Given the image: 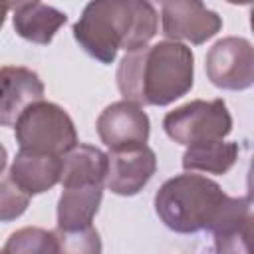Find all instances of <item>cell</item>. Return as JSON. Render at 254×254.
Listing matches in <instances>:
<instances>
[{
	"label": "cell",
	"mask_w": 254,
	"mask_h": 254,
	"mask_svg": "<svg viewBox=\"0 0 254 254\" xmlns=\"http://www.w3.org/2000/svg\"><path fill=\"white\" fill-rule=\"evenodd\" d=\"M123 99L137 105H169L187 95L194 83V56L181 42L163 40L127 52L117 65Z\"/></svg>",
	"instance_id": "obj_1"
},
{
	"label": "cell",
	"mask_w": 254,
	"mask_h": 254,
	"mask_svg": "<svg viewBox=\"0 0 254 254\" xmlns=\"http://www.w3.org/2000/svg\"><path fill=\"white\" fill-rule=\"evenodd\" d=\"M157 26V10L147 0H95L83 8L71 34L91 58L113 64L119 50L145 48Z\"/></svg>",
	"instance_id": "obj_2"
},
{
	"label": "cell",
	"mask_w": 254,
	"mask_h": 254,
	"mask_svg": "<svg viewBox=\"0 0 254 254\" xmlns=\"http://www.w3.org/2000/svg\"><path fill=\"white\" fill-rule=\"evenodd\" d=\"M228 202L230 196L212 179L183 173L161 185L155 194V212L173 232H212Z\"/></svg>",
	"instance_id": "obj_3"
},
{
	"label": "cell",
	"mask_w": 254,
	"mask_h": 254,
	"mask_svg": "<svg viewBox=\"0 0 254 254\" xmlns=\"http://www.w3.org/2000/svg\"><path fill=\"white\" fill-rule=\"evenodd\" d=\"M20 151L64 157L77 145V131L69 113L52 101L30 105L14 125Z\"/></svg>",
	"instance_id": "obj_4"
},
{
	"label": "cell",
	"mask_w": 254,
	"mask_h": 254,
	"mask_svg": "<svg viewBox=\"0 0 254 254\" xmlns=\"http://www.w3.org/2000/svg\"><path fill=\"white\" fill-rule=\"evenodd\" d=\"M163 129L185 147L204 141H220L232 131V117L222 99H192L175 107L163 119Z\"/></svg>",
	"instance_id": "obj_5"
},
{
	"label": "cell",
	"mask_w": 254,
	"mask_h": 254,
	"mask_svg": "<svg viewBox=\"0 0 254 254\" xmlns=\"http://www.w3.org/2000/svg\"><path fill=\"white\" fill-rule=\"evenodd\" d=\"M204 69L212 85L230 91L248 89L254 83V50L246 38L226 36L212 44L204 58Z\"/></svg>",
	"instance_id": "obj_6"
},
{
	"label": "cell",
	"mask_w": 254,
	"mask_h": 254,
	"mask_svg": "<svg viewBox=\"0 0 254 254\" xmlns=\"http://www.w3.org/2000/svg\"><path fill=\"white\" fill-rule=\"evenodd\" d=\"M163 34L171 42H190L194 46L204 44L222 30V18L194 0H171L161 4Z\"/></svg>",
	"instance_id": "obj_7"
},
{
	"label": "cell",
	"mask_w": 254,
	"mask_h": 254,
	"mask_svg": "<svg viewBox=\"0 0 254 254\" xmlns=\"http://www.w3.org/2000/svg\"><path fill=\"white\" fill-rule=\"evenodd\" d=\"M95 129L101 143H105L109 151H117L147 145L151 123L141 105L121 99L107 105L99 113Z\"/></svg>",
	"instance_id": "obj_8"
},
{
	"label": "cell",
	"mask_w": 254,
	"mask_h": 254,
	"mask_svg": "<svg viewBox=\"0 0 254 254\" xmlns=\"http://www.w3.org/2000/svg\"><path fill=\"white\" fill-rule=\"evenodd\" d=\"M157 171L155 151L147 145L107 153L105 187L119 196H135Z\"/></svg>",
	"instance_id": "obj_9"
},
{
	"label": "cell",
	"mask_w": 254,
	"mask_h": 254,
	"mask_svg": "<svg viewBox=\"0 0 254 254\" xmlns=\"http://www.w3.org/2000/svg\"><path fill=\"white\" fill-rule=\"evenodd\" d=\"M44 81L34 69L24 65L0 67V125H16L30 105L44 99Z\"/></svg>",
	"instance_id": "obj_10"
},
{
	"label": "cell",
	"mask_w": 254,
	"mask_h": 254,
	"mask_svg": "<svg viewBox=\"0 0 254 254\" xmlns=\"http://www.w3.org/2000/svg\"><path fill=\"white\" fill-rule=\"evenodd\" d=\"M10 10H14L12 22L16 34L40 46H48L58 30L67 22L65 12L44 2H16L10 4Z\"/></svg>",
	"instance_id": "obj_11"
},
{
	"label": "cell",
	"mask_w": 254,
	"mask_h": 254,
	"mask_svg": "<svg viewBox=\"0 0 254 254\" xmlns=\"http://www.w3.org/2000/svg\"><path fill=\"white\" fill-rule=\"evenodd\" d=\"M60 175L62 157L38 155L30 151H18L10 167V177L30 196L46 192L52 187H56L60 183Z\"/></svg>",
	"instance_id": "obj_12"
},
{
	"label": "cell",
	"mask_w": 254,
	"mask_h": 254,
	"mask_svg": "<svg viewBox=\"0 0 254 254\" xmlns=\"http://www.w3.org/2000/svg\"><path fill=\"white\" fill-rule=\"evenodd\" d=\"M107 175V155L85 143H77L62 157V175L60 183L62 189L69 187H105Z\"/></svg>",
	"instance_id": "obj_13"
},
{
	"label": "cell",
	"mask_w": 254,
	"mask_h": 254,
	"mask_svg": "<svg viewBox=\"0 0 254 254\" xmlns=\"http://www.w3.org/2000/svg\"><path fill=\"white\" fill-rule=\"evenodd\" d=\"M103 187H69L58 200V230H77L89 226L99 210Z\"/></svg>",
	"instance_id": "obj_14"
},
{
	"label": "cell",
	"mask_w": 254,
	"mask_h": 254,
	"mask_svg": "<svg viewBox=\"0 0 254 254\" xmlns=\"http://www.w3.org/2000/svg\"><path fill=\"white\" fill-rule=\"evenodd\" d=\"M238 143L234 141H204L189 145L183 153V169L187 173H208V175H224L228 173L238 159Z\"/></svg>",
	"instance_id": "obj_15"
},
{
	"label": "cell",
	"mask_w": 254,
	"mask_h": 254,
	"mask_svg": "<svg viewBox=\"0 0 254 254\" xmlns=\"http://www.w3.org/2000/svg\"><path fill=\"white\" fill-rule=\"evenodd\" d=\"M4 254H58L54 230L40 226H24L12 232L4 244Z\"/></svg>",
	"instance_id": "obj_16"
},
{
	"label": "cell",
	"mask_w": 254,
	"mask_h": 254,
	"mask_svg": "<svg viewBox=\"0 0 254 254\" xmlns=\"http://www.w3.org/2000/svg\"><path fill=\"white\" fill-rule=\"evenodd\" d=\"M250 224L252 216L230 222L214 234V254H252L250 252Z\"/></svg>",
	"instance_id": "obj_17"
},
{
	"label": "cell",
	"mask_w": 254,
	"mask_h": 254,
	"mask_svg": "<svg viewBox=\"0 0 254 254\" xmlns=\"http://www.w3.org/2000/svg\"><path fill=\"white\" fill-rule=\"evenodd\" d=\"M58 254H101V238L93 224L77 230H54Z\"/></svg>",
	"instance_id": "obj_18"
},
{
	"label": "cell",
	"mask_w": 254,
	"mask_h": 254,
	"mask_svg": "<svg viewBox=\"0 0 254 254\" xmlns=\"http://www.w3.org/2000/svg\"><path fill=\"white\" fill-rule=\"evenodd\" d=\"M30 198L32 196L14 183L10 173L0 175V222H12L20 218L26 212Z\"/></svg>",
	"instance_id": "obj_19"
},
{
	"label": "cell",
	"mask_w": 254,
	"mask_h": 254,
	"mask_svg": "<svg viewBox=\"0 0 254 254\" xmlns=\"http://www.w3.org/2000/svg\"><path fill=\"white\" fill-rule=\"evenodd\" d=\"M8 10H10V4H8V2H0V28H2V26H4V22H6Z\"/></svg>",
	"instance_id": "obj_20"
},
{
	"label": "cell",
	"mask_w": 254,
	"mask_h": 254,
	"mask_svg": "<svg viewBox=\"0 0 254 254\" xmlns=\"http://www.w3.org/2000/svg\"><path fill=\"white\" fill-rule=\"evenodd\" d=\"M6 161H8V153H6L4 145L0 143V175H2V173H4V169H6Z\"/></svg>",
	"instance_id": "obj_21"
},
{
	"label": "cell",
	"mask_w": 254,
	"mask_h": 254,
	"mask_svg": "<svg viewBox=\"0 0 254 254\" xmlns=\"http://www.w3.org/2000/svg\"><path fill=\"white\" fill-rule=\"evenodd\" d=\"M0 254H4V252H2V250H0Z\"/></svg>",
	"instance_id": "obj_22"
}]
</instances>
